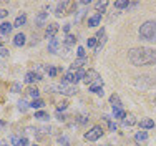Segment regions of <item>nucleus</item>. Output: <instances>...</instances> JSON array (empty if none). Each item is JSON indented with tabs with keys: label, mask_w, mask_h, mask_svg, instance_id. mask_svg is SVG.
Listing matches in <instances>:
<instances>
[{
	"label": "nucleus",
	"mask_w": 156,
	"mask_h": 146,
	"mask_svg": "<svg viewBox=\"0 0 156 146\" xmlns=\"http://www.w3.org/2000/svg\"><path fill=\"white\" fill-rule=\"evenodd\" d=\"M80 5H90L91 3V0H81V2H78Z\"/></svg>",
	"instance_id": "39"
},
{
	"label": "nucleus",
	"mask_w": 156,
	"mask_h": 146,
	"mask_svg": "<svg viewBox=\"0 0 156 146\" xmlns=\"http://www.w3.org/2000/svg\"><path fill=\"white\" fill-rule=\"evenodd\" d=\"M63 32L68 33V32H70V25H65V27H63Z\"/></svg>",
	"instance_id": "40"
},
{
	"label": "nucleus",
	"mask_w": 156,
	"mask_h": 146,
	"mask_svg": "<svg viewBox=\"0 0 156 146\" xmlns=\"http://www.w3.org/2000/svg\"><path fill=\"white\" fill-rule=\"evenodd\" d=\"M7 15H9V10H5V9H0V18L7 17Z\"/></svg>",
	"instance_id": "38"
},
{
	"label": "nucleus",
	"mask_w": 156,
	"mask_h": 146,
	"mask_svg": "<svg viewBox=\"0 0 156 146\" xmlns=\"http://www.w3.org/2000/svg\"><path fill=\"white\" fill-rule=\"evenodd\" d=\"M25 23H27V15L22 13V15H18V17L15 18V22H13V27L20 28V27H23Z\"/></svg>",
	"instance_id": "15"
},
{
	"label": "nucleus",
	"mask_w": 156,
	"mask_h": 146,
	"mask_svg": "<svg viewBox=\"0 0 156 146\" xmlns=\"http://www.w3.org/2000/svg\"><path fill=\"white\" fill-rule=\"evenodd\" d=\"M13 28V23H9V22H3L2 25H0V33L2 35H9L10 32H12Z\"/></svg>",
	"instance_id": "17"
},
{
	"label": "nucleus",
	"mask_w": 156,
	"mask_h": 146,
	"mask_svg": "<svg viewBox=\"0 0 156 146\" xmlns=\"http://www.w3.org/2000/svg\"><path fill=\"white\" fill-rule=\"evenodd\" d=\"M75 43H76V37H75V35H66V37H65V47H66V48L73 47Z\"/></svg>",
	"instance_id": "22"
},
{
	"label": "nucleus",
	"mask_w": 156,
	"mask_h": 146,
	"mask_svg": "<svg viewBox=\"0 0 156 146\" xmlns=\"http://www.w3.org/2000/svg\"><path fill=\"white\" fill-rule=\"evenodd\" d=\"M45 106V101H43V100H33V101L30 103V108H33V110H38V108H43Z\"/></svg>",
	"instance_id": "24"
},
{
	"label": "nucleus",
	"mask_w": 156,
	"mask_h": 146,
	"mask_svg": "<svg viewBox=\"0 0 156 146\" xmlns=\"http://www.w3.org/2000/svg\"><path fill=\"white\" fill-rule=\"evenodd\" d=\"M58 143H60L62 146H70L68 138H65V136H60V138H58Z\"/></svg>",
	"instance_id": "34"
},
{
	"label": "nucleus",
	"mask_w": 156,
	"mask_h": 146,
	"mask_svg": "<svg viewBox=\"0 0 156 146\" xmlns=\"http://www.w3.org/2000/svg\"><path fill=\"white\" fill-rule=\"evenodd\" d=\"M110 103H111V108H113V110H123L121 100H120V96H118L116 93H113V95L110 96Z\"/></svg>",
	"instance_id": "8"
},
{
	"label": "nucleus",
	"mask_w": 156,
	"mask_h": 146,
	"mask_svg": "<svg viewBox=\"0 0 156 146\" xmlns=\"http://www.w3.org/2000/svg\"><path fill=\"white\" fill-rule=\"evenodd\" d=\"M123 125H125V126H133V125H136V118L133 116V115H128V116L123 119Z\"/></svg>",
	"instance_id": "25"
},
{
	"label": "nucleus",
	"mask_w": 156,
	"mask_h": 146,
	"mask_svg": "<svg viewBox=\"0 0 156 146\" xmlns=\"http://www.w3.org/2000/svg\"><path fill=\"white\" fill-rule=\"evenodd\" d=\"M25 95H27L28 98H32V100H38L40 90H38V88H35V87H32V88H28L27 91H25Z\"/></svg>",
	"instance_id": "14"
},
{
	"label": "nucleus",
	"mask_w": 156,
	"mask_h": 146,
	"mask_svg": "<svg viewBox=\"0 0 156 146\" xmlns=\"http://www.w3.org/2000/svg\"><path fill=\"white\" fill-rule=\"evenodd\" d=\"M28 106H30V105H27L25 101H20V103H18V110H22V111H25Z\"/></svg>",
	"instance_id": "37"
},
{
	"label": "nucleus",
	"mask_w": 156,
	"mask_h": 146,
	"mask_svg": "<svg viewBox=\"0 0 156 146\" xmlns=\"http://www.w3.org/2000/svg\"><path fill=\"white\" fill-rule=\"evenodd\" d=\"M58 45H60V42H58L57 38L50 40V42H48V52H50V53H57V52H58Z\"/></svg>",
	"instance_id": "19"
},
{
	"label": "nucleus",
	"mask_w": 156,
	"mask_h": 146,
	"mask_svg": "<svg viewBox=\"0 0 156 146\" xmlns=\"http://www.w3.org/2000/svg\"><path fill=\"white\" fill-rule=\"evenodd\" d=\"M138 35L141 40H146V42H156V22L148 20L138 30Z\"/></svg>",
	"instance_id": "2"
},
{
	"label": "nucleus",
	"mask_w": 156,
	"mask_h": 146,
	"mask_svg": "<svg viewBox=\"0 0 156 146\" xmlns=\"http://www.w3.org/2000/svg\"><path fill=\"white\" fill-rule=\"evenodd\" d=\"M57 32H58V25L57 23H48V27L45 30V37L48 40H53L55 35H57Z\"/></svg>",
	"instance_id": "7"
},
{
	"label": "nucleus",
	"mask_w": 156,
	"mask_h": 146,
	"mask_svg": "<svg viewBox=\"0 0 156 146\" xmlns=\"http://www.w3.org/2000/svg\"><path fill=\"white\" fill-rule=\"evenodd\" d=\"M106 7H108V2L106 0H103V2H96L95 3V9L98 10V13H103L106 10Z\"/></svg>",
	"instance_id": "23"
},
{
	"label": "nucleus",
	"mask_w": 156,
	"mask_h": 146,
	"mask_svg": "<svg viewBox=\"0 0 156 146\" xmlns=\"http://www.w3.org/2000/svg\"><path fill=\"white\" fill-rule=\"evenodd\" d=\"M20 88H22L20 83H13L12 85V93H18V91H20Z\"/></svg>",
	"instance_id": "35"
},
{
	"label": "nucleus",
	"mask_w": 156,
	"mask_h": 146,
	"mask_svg": "<svg viewBox=\"0 0 156 146\" xmlns=\"http://www.w3.org/2000/svg\"><path fill=\"white\" fill-rule=\"evenodd\" d=\"M3 128H5V121H2V119H0V131H2Z\"/></svg>",
	"instance_id": "41"
},
{
	"label": "nucleus",
	"mask_w": 156,
	"mask_h": 146,
	"mask_svg": "<svg viewBox=\"0 0 156 146\" xmlns=\"http://www.w3.org/2000/svg\"><path fill=\"white\" fill-rule=\"evenodd\" d=\"M66 106H68V103L66 101H60L58 103V106H57V110L60 111V110H66Z\"/></svg>",
	"instance_id": "36"
},
{
	"label": "nucleus",
	"mask_w": 156,
	"mask_h": 146,
	"mask_svg": "<svg viewBox=\"0 0 156 146\" xmlns=\"http://www.w3.org/2000/svg\"><path fill=\"white\" fill-rule=\"evenodd\" d=\"M62 83H65V85H75V83H78V78H76L75 72L70 70L68 73H65V77L62 78Z\"/></svg>",
	"instance_id": "6"
},
{
	"label": "nucleus",
	"mask_w": 156,
	"mask_h": 146,
	"mask_svg": "<svg viewBox=\"0 0 156 146\" xmlns=\"http://www.w3.org/2000/svg\"><path fill=\"white\" fill-rule=\"evenodd\" d=\"M103 133H105V131H103V128L96 125V126H93V128L90 130V131L85 133V140H87V141H96V140H100V138L103 136Z\"/></svg>",
	"instance_id": "4"
},
{
	"label": "nucleus",
	"mask_w": 156,
	"mask_h": 146,
	"mask_svg": "<svg viewBox=\"0 0 156 146\" xmlns=\"http://www.w3.org/2000/svg\"><path fill=\"white\" fill-rule=\"evenodd\" d=\"M33 146H38V144H33Z\"/></svg>",
	"instance_id": "44"
},
{
	"label": "nucleus",
	"mask_w": 156,
	"mask_h": 146,
	"mask_svg": "<svg viewBox=\"0 0 156 146\" xmlns=\"http://www.w3.org/2000/svg\"><path fill=\"white\" fill-rule=\"evenodd\" d=\"M7 53H9L7 50H0V55H2V57H7Z\"/></svg>",
	"instance_id": "42"
},
{
	"label": "nucleus",
	"mask_w": 156,
	"mask_h": 146,
	"mask_svg": "<svg viewBox=\"0 0 156 146\" xmlns=\"http://www.w3.org/2000/svg\"><path fill=\"white\" fill-rule=\"evenodd\" d=\"M90 91H93V93H96V95H100V96L105 95V91H103V87H90Z\"/></svg>",
	"instance_id": "31"
},
{
	"label": "nucleus",
	"mask_w": 156,
	"mask_h": 146,
	"mask_svg": "<svg viewBox=\"0 0 156 146\" xmlns=\"http://www.w3.org/2000/svg\"><path fill=\"white\" fill-rule=\"evenodd\" d=\"M12 144L13 146H28V140H27V138L12 136Z\"/></svg>",
	"instance_id": "16"
},
{
	"label": "nucleus",
	"mask_w": 156,
	"mask_h": 146,
	"mask_svg": "<svg viewBox=\"0 0 156 146\" xmlns=\"http://www.w3.org/2000/svg\"><path fill=\"white\" fill-rule=\"evenodd\" d=\"M0 146H9V143H7V141H3V140H0Z\"/></svg>",
	"instance_id": "43"
},
{
	"label": "nucleus",
	"mask_w": 156,
	"mask_h": 146,
	"mask_svg": "<svg viewBox=\"0 0 156 146\" xmlns=\"http://www.w3.org/2000/svg\"><path fill=\"white\" fill-rule=\"evenodd\" d=\"M140 126L143 130H151V128H154V121L151 118H144V119L140 121Z\"/></svg>",
	"instance_id": "13"
},
{
	"label": "nucleus",
	"mask_w": 156,
	"mask_h": 146,
	"mask_svg": "<svg viewBox=\"0 0 156 146\" xmlns=\"http://www.w3.org/2000/svg\"><path fill=\"white\" fill-rule=\"evenodd\" d=\"M100 22H101V13L96 12L95 15H91L88 18V27H96V25H100Z\"/></svg>",
	"instance_id": "12"
},
{
	"label": "nucleus",
	"mask_w": 156,
	"mask_h": 146,
	"mask_svg": "<svg viewBox=\"0 0 156 146\" xmlns=\"http://www.w3.org/2000/svg\"><path fill=\"white\" fill-rule=\"evenodd\" d=\"M48 18V12L47 10H42L38 15L35 17V23H37V27H43L45 25V20Z\"/></svg>",
	"instance_id": "10"
},
{
	"label": "nucleus",
	"mask_w": 156,
	"mask_h": 146,
	"mask_svg": "<svg viewBox=\"0 0 156 146\" xmlns=\"http://www.w3.org/2000/svg\"><path fill=\"white\" fill-rule=\"evenodd\" d=\"M68 5H70V2H66V0H65V2H58L57 3V9H55V15H57V17H62V15L66 12V7H68Z\"/></svg>",
	"instance_id": "11"
},
{
	"label": "nucleus",
	"mask_w": 156,
	"mask_h": 146,
	"mask_svg": "<svg viewBox=\"0 0 156 146\" xmlns=\"http://www.w3.org/2000/svg\"><path fill=\"white\" fill-rule=\"evenodd\" d=\"M128 60L135 66H148V65H156V50L148 47H138L131 48L128 52Z\"/></svg>",
	"instance_id": "1"
},
{
	"label": "nucleus",
	"mask_w": 156,
	"mask_h": 146,
	"mask_svg": "<svg viewBox=\"0 0 156 146\" xmlns=\"http://www.w3.org/2000/svg\"><path fill=\"white\" fill-rule=\"evenodd\" d=\"M87 62H88L87 58H78V60H75V62L72 63V72H75V70H80V68H81V66H83Z\"/></svg>",
	"instance_id": "20"
},
{
	"label": "nucleus",
	"mask_w": 156,
	"mask_h": 146,
	"mask_svg": "<svg viewBox=\"0 0 156 146\" xmlns=\"http://www.w3.org/2000/svg\"><path fill=\"white\" fill-rule=\"evenodd\" d=\"M85 83L90 85V87H103V80L95 70H88L85 75Z\"/></svg>",
	"instance_id": "3"
},
{
	"label": "nucleus",
	"mask_w": 156,
	"mask_h": 146,
	"mask_svg": "<svg viewBox=\"0 0 156 146\" xmlns=\"http://www.w3.org/2000/svg\"><path fill=\"white\" fill-rule=\"evenodd\" d=\"M87 47L88 48H96V47H98V38H96V37H93V38H88L87 40Z\"/></svg>",
	"instance_id": "27"
},
{
	"label": "nucleus",
	"mask_w": 156,
	"mask_h": 146,
	"mask_svg": "<svg viewBox=\"0 0 156 146\" xmlns=\"http://www.w3.org/2000/svg\"><path fill=\"white\" fill-rule=\"evenodd\" d=\"M35 118L40 119V121H45V119H48V113H47V111H37Z\"/></svg>",
	"instance_id": "28"
},
{
	"label": "nucleus",
	"mask_w": 156,
	"mask_h": 146,
	"mask_svg": "<svg viewBox=\"0 0 156 146\" xmlns=\"http://www.w3.org/2000/svg\"><path fill=\"white\" fill-rule=\"evenodd\" d=\"M76 55H78V58H87L85 48H83V47H78V48H76Z\"/></svg>",
	"instance_id": "32"
},
{
	"label": "nucleus",
	"mask_w": 156,
	"mask_h": 146,
	"mask_svg": "<svg viewBox=\"0 0 156 146\" xmlns=\"http://www.w3.org/2000/svg\"><path fill=\"white\" fill-rule=\"evenodd\" d=\"M113 115H115V118H118V119H125L126 118V113L123 110H113Z\"/></svg>",
	"instance_id": "30"
},
{
	"label": "nucleus",
	"mask_w": 156,
	"mask_h": 146,
	"mask_svg": "<svg viewBox=\"0 0 156 146\" xmlns=\"http://www.w3.org/2000/svg\"><path fill=\"white\" fill-rule=\"evenodd\" d=\"M13 45H15V47H23L25 45V35L23 33H17V35L13 37Z\"/></svg>",
	"instance_id": "18"
},
{
	"label": "nucleus",
	"mask_w": 156,
	"mask_h": 146,
	"mask_svg": "<svg viewBox=\"0 0 156 146\" xmlns=\"http://www.w3.org/2000/svg\"><path fill=\"white\" fill-rule=\"evenodd\" d=\"M47 72H48V75H50V77H51V78H53V77H57V73H58V70H57V68H55V66H48V70H47Z\"/></svg>",
	"instance_id": "33"
},
{
	"label": "nucleus",
	"mask_w": 156,
	"mask_h": 146,
	"mask_svg": "<svg viewBox=\"0 0 156 146\" xmlns=\"http://www.w3.org/2000/svg\"><path fill=\"white\" fill-rule=\"evenodd\" d=\"M135 140L138 141V143H140V141H144V140H148V133H146V131H138V133L135 134Z\"/></svg>",
	"instance_id": "26"
},
{
	"label": "nucleus",
	"mask_w": 156,
	"mask_h": 146,
	"mask_svg": "<svg viewBox=\"0 0 156 146\" xmlns=\"http://www.w3.org/2000/svg\"><path fill=\"white\" fill-rule=\"evenodd\" d=\"M50 90H58V93H62V95L65 96H72L76 93V87H72V85H53V87H50Z\"/></svg>",
	"instance_id": "5"
},
{
	"label": "nucleus",
	"mask_w": 156,
	"mask_h": 146,
	"mask_svg": "<svg viewBox=\"0 0 156 146\" xmlns=\"http://www.w3.org/2000/svg\"><path fill=\"white\" fill-rule=\"evenodd\" d=\"M103 119H105V121L108 123V128H110V131H116V130H118V128H116V125H115V123L110 119V116H106V115H105V116H103Z\"/></svg>",
	"instance_id": "29"
},
{
	"label": "nucleus",
	"mask_w": 156,
	"mask_h": 146,
	"mask_svg": "<svg viewBox=\"0 0 156 146\" xmlns=\"http://www.w3.org/2000/svg\"><path fill=\"white\" fill-rule=\"evenodd\" d=\"M42 80V75L38 72H28L25 75V83H33V81H40Z\"/></svg>",
	"instance_id": "9"
},
{
	"label": "nucleus",
	"mask_w": 156,
	"mask_h": 146,
	"mask_svg": "<svg viewBox=\"0 0 156 146\" xmlns=\"http://www.w3.org/2000/svg\"><path fill=\"white\" fill-rule=\"evenodd\" d=\"M113 5H115V9H118V10L129 9V2H128V0H116V2L113 3Z\"/></svg>",
	"instance_id": "21"
}]
</instances>
